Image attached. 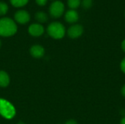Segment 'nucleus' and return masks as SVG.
<instances>
[{
    "label": "nucleus",
    "instance_id": "f257e3e1",
    "mask_svg": "<svg viewBox=\"0 0 125 124\" xmlns=\"http://www.w3.org/2000/svg\"><path fill=\"white\" fill-rule=\"evenodd\" d=\"M18 31L15 21L8 17H2L0 18V36L11 37Z\"/></svg>",
    "mask_w": 125,
    "mask_h": 124
},
{
    "label": "nucleus",
    "instance_id": "f03ea898",
    "mask_svg": "<svg viewBox=\"0 0 125 124\" xmlns=\"http://www.w3.org/2000/svg\"><path fill=\"white\" fill-rule=\"evenodd\" d=\"M47 32L48 35L55 39H60L63 38L66 33V29L64 26L58 21H54L51 23L47 28Z\"/></svg>",
    "mask_w": 125,
    "mask_h": 124
},
{
    "label": "nucleus",
    "instance_id": "7ed1b4c3",
    "mask_svg": "<svg viewBox=\"0 0 125 124\" xmlns=\"http://www.w3.org/2000/svg\"><path fill=\"white\" fill-rule=\"evenodd\" d=\"M0 115L6 119H12L15 115L14 106L4 99H0Z\"/></svg>",
    "mask_w": 125,
    "mask_h": 124
},
{
    "label": "nucleus",
    "instance_id": "20e7f679",
    "mask_svg": "<svg viewBox=\"0 0 125 124\" xmlns=\"http://www.w3.org/2000/svg\"><path fill=\"white\" fill-rule=\"evenodd\" d=\"M65 10L64 4L60 0L53 1L49 6V15L53 18H59L63 15Z\"/></svg>",
    "mask_w": 125,
    "mask_h": 124
},
{
    "label": "nucleus",
    "instance_id": "39448f33",
    "mask_svg": "<svg viewBox=\"0 0 125 124\" xmlns=\"http://www.w3.org/2000/svg\"><path fill=\"white\" fill-rule=\"evenodd\" d=\"M31 15L29 12L25 10H18L14 14V20L15 23L19 24H26L29 22Z\"/></svg>",
    "mask_w": 125,
    "mask_h": 124
},
{
    "label": "nucleus",
    "instance_id": "423d86ee",
    "mask_svg": "<svg viewBox=\"0 0 125 124\" xmlns=\"http://www.w3.org/2000/svg\"><path fill=\"white\" fill-rule=\"evenodd\" d=\"M83 33V27L81 24L75 23L69 27L67 29V35L71 39H77L80 37Z\"/></svg>",
    "mask_w": 125,
    "mask_h": 124
},
{
    "label": "nucleus",
    "instance_id": "0eeeda50",
    "mask_svg": "<svg viewBox=\"0 0 125 124\" xmlns=\"http://www.w3.org/2000/svg\"><path fill=\"white\" fill-rule=\"evenodd\" d=\"M44 31L45 29L43 26L38 23H32L28 28V32L33 37H40L43 34Z\"/></svg>",
    "mask_w": 125,
    "mask_h": 124
},
{
    "label": "nucleus",
    "instance_id": "6e6552de",
    "mask_svg": "<svg viewBox=\"0 0 125 124\" xmlns=\"http://www.w3.org/2000/svg\"><path fill=\"white\" fill-rule=\"evenodd\" d=\"M64 20L69 23H75L79 20V14L75 10H69L64 14Z\"/></svg>",
    "mask_w": 125,
    "mask_h": 124
},
{
    "label": "nucleus",
    "instance_id": "1a4fd4ad",
    "mask_svg": "<svg viewBox=\"0 0 125 124\" xmlns=\"http://www.w3.org/2000/svg\"><path fill=\"white\" fill-rule=\"evenodd\" d=\"M30 53L33 57L39 58H41L42 56H43V55L45 53V50L42 46L39 45H35L31 48Z\"/></svg>",
    "mask_w": 125,
    "mask_h": 124
},
{
    "label": "nucleus",
    "instance_id": "9d476101",
    "mask_svg": "<svg viewBox=\"0 0 125 124\" xmlns=\"http://www.w3.org/2000/svg\"><path fill=\"white\" fill-rule=\"evenodd\" d=\"M34 18L38 22V23H46L48 20V15L44 11H37L34 14Z\"/></svg>",
    "mask_w": 125,
    "mask_h": 124
},
{
    "label": "nucleus",
    "instance_id": "9b49d317",
    "mask_svg": "<svg viewBox=\"0 0 125 124\" xmlns=\"http://www.w3.org/2000/svg\"><path fill=\"white\" fill-rule=\"evenodd\" d=\"M10 83V77L8 75L4 72L0 71V86L1 87H7Z\"/></svg>",
    "mask_w": 125,
    "mask_h": 124
},
{
    "label": "nucleus",
    "instance_id": "f8f14e48",
    "mask_svg": "<svg viewBox=\"0 0 125 124\" xmlns=\"http://www.w3.org/2000/svg\"><path fill=\"white\" fill-rule=\"evenodd\" d=\"M29 0H10L12 6L16 8H21L26 6L29 3Z\"/></svg>",
    "mask_w": 125,
    "mask_h": 124
},
{
    "label": "nucleus",
    "instance_id": "ddd939ff",
    "mask_svg": "<svg viewBox=\"0 0 125 124\" xmlns=\"http://www.w3.org/2000/svg\"><path fill=\"white\" fill-rule=\"evenodd\" d=\"M81 0H67V5L70 10H76L81 6Z\"/></svg>",
    "mask_w": 125,
    "mask_h": 124
},
{
    "label": "nucleus",
    "instance_id": "4468645a",
    "mask_svg": "<svg viewBox=\"0 0 125 124\" xmlns=\"http://www.w3.org/2000/svg\"><path fill=\"white\" fill-rule=\"evenodd\" d=\"M9 10L8 4L4 1H0V16L5 15Z\"/></svg>",
    "mask_w": 125,
    "mask_h": 124
},
{
    "label": "nucleus",
    "instance_id": "2eb2a0df",
    "mask_svg": "<svg viewBox=\"0 0 125 124\" xmlns=\"http://www.w3.org/2000/svg\"><path fill=\"white\" fill-rule=\"evenodd\" d=\"M81 5L85 10H89L93 5V0H82Z\"/></svg>",
    "mask_w": 125,
    "mask_h": 124
},
{
    "label": "nucleus",
    "instance_id": "dca6fc26",
    "mask_svg": "<svg viewBox=\"0 0 125 124\" xmlns=\"http://www.w3.org/2000/svg\"><path fill=\"white\" fill-rule=\"evenodd\" d=\"M34 1L37 3V4L40 7H43V6L46 5V4L48 2V0H34Z\"/></svg>",
    "mask_w": 125,
    "mask_h": 124
},
{
    "label": "nucleus",
    "instance_id": "f3484780",
    "mask_svg": "<svg viewBox=\"0 0 125 124\" xmlns=\"http://www.w3.org/2000/svg\"><path fill=\"white\" fill-rule=\"evenodd\" d=\"M120 68H121V70L122 71V72L125 74V57L122 60V61L120 63Z\"/></svg>",
    "mask_w": 125,
    "mask_h": 124
},
{
    "label": "nucleus",
    "instance_id": "a211bd4d",
    "mask_svg": "<svg viewBox=\"0 0 125 124\" xmlns=\"http://www.w3.org/2000/svg\"><path fill=\"white\" fill-rule=\"evenodd\" d=\"M65 124H78V122L76 121H75V120H73V119H71V120H69V121H67Z\"/></svg>",
    "mask_w": 125,
    "mask_h": 124
},
{
    "label": "nucleus",
    "instance_id": "6ab92c4d",
    "mask_svg": "<svg viewBox=\"0 0 125 124\" xmlns=\"http://www.w3.org/2000/svg\"><path fill=\"white\" fill-rule=\"evenodd\" d=\"M121 93H122V95L125 97V84L122 86V89H121Z\"/></svg>",
    "mask_w": 125,
    "mask_h": 124
},
{
    "label": "nucleus",
    "instance_id": "aec40b11",
    "mask_svg": "<svg viewBox=\"0 0 125 124\" xmlns=\"http://www.w3.org/2000/svg\"><path fill=\"white\" fill-rule=\"evenodd\" d=\"M121 47H122V50L125 53V39L122 42V45H121Z\"/></svg>",
    "mask_w": 125,
    "mask_h": 124
},
{
    "label": "nucleus",
    "instance_id": "412c9836",
    "mask_svg": "<svg viewBox=\"0 0 125 124\" xmlns=\"http://www.w3.org/2000/svg\"><path fill=\"white\" fill-rule=\"evenodd\" d=\"M120 124H125V117H122L121 121H120Z\"/></svg>",
    "mask_w": 125,
    "mask_h": 124
},
{
    "label": "nucleus",
    "instance_id": "4be33fe9",
    "mask_svg": "<svg viewBox=\"0 0 125 124\" xmlns=\"http://www.w3.org/2000/svg\"><path fill=\"white\" fill-rule=\"evenodd\" d=\"M121 115H122V117H125V109L121 110Z\"/></svg>",
    "mask_w": 125,
    "mask_h": 124
},
{
    "label": "nucleus",
    "instance_id": "5701e85b",
    "mask_svg": "<svg viewBox=\"0 0 125 124\" xmlns=\"http://www.w3.org/2000/svg\"><path fill=\"white\" fill-rule=\"evenodd\" d=\"M1 39H0V48H1Z\"/></svg>",
    "mask_w": 125,
    "mask_h": 124
},
{
    "label": "nucleus",
    "instance_id": "b1692460",
    "mask_svg": "<svg viewBox=\"0 0 125 124\" xmlns=\"http://www.w3.org/2000/svg\"></svg>",
    "mask_w": 125,
    "mask_h": 124
},
{
    "label": "nucleus",
    "instance_id": "393cba45",
    "mask_svg": "<svg viewBox=\"0 0 125 124\" xmlns=\"http://www.w3.org/2000/svg\"><path fill=\"white\" fill-rule=\"evenodd\" d=\"M54 1H56V0H54Z\"/></svg>",
    "mask_w": 125,
    "mask_h": 124
}]
</instances>
